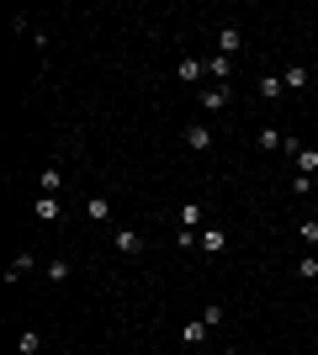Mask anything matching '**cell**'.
I'll use <instances>...</instances> for the list:
<instances>
[{
  "label": "cell",
  "instance_id": "obj_9",
  "mask_svg": "<svg viewBox=\"0 0 318 355\" xmlns=\"http://www.w3.org/2000/svg\"><path fill=\"white\" fill-rule=\"evenodd\" d=\"M32 218H37V223H59L64 218L59 196H37V202H32Z\"/></svg>",
  "mask_w": 318,
  "mask_h": 355
},
{
  "label": "cell",
  "instance_id": "obj_4",
  "mask_svg": "<svg viewBox=\"0 0 318 355\" xmlns=\"http://www.w3.org/2000/svg\"><path fill=\"white\" fill-rule=\"evenodd\" d=\"M112 244H117V254H127V260H133V254H143V234H138V228H117V234H112Z\"/></svg>",
  "mask_w": 318,
  "mask_h": 355
},
{
  "label": "cell",
  "instance_id": "obj_10",
  "mask_svg": "<svg viewBox=\"0 0 318 355\" xmlns=\"http://www.w3.org/2000/svg\"><path fill=\"white\" fill-rule=\"evenodd\" d=\"M197 244H202V254H223V250H228L223 228H202V234H197Z\"/></svg>",
  "mask_w": 318,
  "mask_h": 355
},
{
  "label": "cell",
  "instance_id": "obj_19",
  "mask_svg": "<svg viewBox=\"0 0 318 355\" xmlns=\"http://www.w3.org/2000/svg\"><path fill=\"white\" fill-rule=\"evenodd\" d=\"M260 148H265V154H271V148H287V133H276V128H260V138H255Z\"/></svg>",
  "mask_w": 318,
  "mask_h": 355
},
{
  "label": "cell",
  "instance_id": "obj_6",
  "mask_svg": "<svg viewBox=\"0 0 318 355\" xmlns=\"http://www.w3.org/2000/svg\"><path fill=\"white\" fill-rule=\"evenodd\" d=\"M85 218H91V223H101V228H106V223H112V196H106V191L85 196Z\"/></svg>",
  "mask_w": 318,
  "mask_h": 355
},
{
  "label": "cell",
  "instance_id": "obj_12",
  "mask_svg": "<svg viewBox=\"0 0 318 355\" xmlns=\"http://www.w3.org/2000/svg\"><path fill=\"white\" fill-rule=\"evenodd\" d=\"M37 186H43V196H59V186H64L59 164H43V170H37Z\"/></svg>",
  "mask_w": 318,
  "mask_h": 355
},
{
  "label": "cell",
  "instance_id": "obj_18",
  "mask_svg": "<svg viewBox=\"0 0 318 355\" xmlns=\"http://www.w3.org/2000/svg\"><path fill=\"white\" fill-rule=\"evenodd\" d=\"M297 239H303L308 254H313V250H318V218H303V223H297Z\"/></svg>",
  "mask_w": 318,
  "mask_h": 355
},
{
  "label": "cell",
  "instance_id": "obj_21",
  "mask_svg": "<svg viewBox=\"0 0 318 355\" xmlns=\"http://www.w3.org/2000/svg\"><path fill=\"white\" fill-rule=\"evenodd\" d=\"M197 318H202V324H207V329H223V308H218V302H207V308H202Z\"/></svg>",
  "mask_w": 318,
  "mask_h": 355
},
{
  "label": "cell",
  "instance_id": "obj_8",
  "mask_svg": "<svg viewBox=\"0 0 318 355\" xmlns=\"http://www.w3.org/2000/svg\"><path fill=\"white\" fill-rule=\"evenodd\" d=\"M175 74H181V85H202V80H207V59H181Z\"/></svg>",
  "mask_w": 318,
  "mask_h": 355
},
{
  "label": "cell",
  "instance_id": "obj_3",
  "mask_svg": "<svg viewBox=\"0 0 318 355\" xmlns=\"http://www.w3.org/2000/svg\"><path fill=\"white\" fill-rule=\"evenodd\" d=\"M181 144L191 148V154H207V148L218 144V138H212V128H207V122H186V133H181Z\"/></svg>",
  "mask_w": 318,
  "mask_h": 355
},
{
  "label": "cell",
  "instance_id": "obj_14",
  "mask_svg": "<svg viewBox=\"0 0 318 355\" xmlns=\"http://www.w3.org/2000/svg\"><path fill=\"white\" fill-rule=\"evenodd\" d=\"M281 85L287 90H308V69L303 64H287V69H281Z\"/></svg>",
  "mask_w": 318,
  "mask_h": 355
},
{
  "label": "cell",
  "instance_id": "obj_23",
  "mask_svg": "<svg viewBox=\"0 0 318 355\" xmlns=\"http://www.w3.org/2000/svg\"><path fill=\"white\" fill-rule=\"evenodd\" d=\"M223 355H239V350H223Z\"/></svg>",
  "mask_w": 318,
  "mask_h": 355
},
{
  "label": "cell",
  "instance_id": "obj_13",
  "mask_svg": "<svg viewBox=\"0 0 318 355\" xmlns=\"http://www.w3.org/2000/svg\"><path fill=\"white\" fill-rule=\"evenodd\" d=\"M32 266H37V260H32V254L21 250V254H16V260H11V270H6V286H16V282H21V276H27Z\"/></svg>",
  "mask_w": 318,
  "mask_h": 355
},
{
  "label": "cell",
  "instance_id": "obj_20",
  "mask_svg": "<svg viewBox=\"0 0 318 355\" xmlns=\"http://www.w3.org/2000/svg\"><path fill=\"white\" fill-rule=\"evenodd\" d=\"M16 350H21V355H37V350H43V334H37V329H27V334L16 340Z\"/></svg>",
  "mask_w": 318,
  "mask_h": 355
},
{
  "label": "cell",
  "instance_id": "obj_11",
  "mask_svg": "<svg viewBox=\"0 0 318 355\" xmlns=\"http://www.w3.org/2000/svg\"><path fill=\"white\" fill-rule=\"evenodd\" d=\"M228 74H233V59L212 53V59H207V80H212V85H228Z\"/></svg>",
  "mask_w": 318,
  "mask_h": 355
},
{
  "label": "cell",
  "instance_id": "obj_1",
  "mask_svg": "<svg viewBox=\"0 0 318 355\" xmlns=\"http://www.w3.org/2000/svg\"><path fill=\"white\" fill-rule=\"evenodd\" d=\"M287 154H292V164H297V175H308V180L318 175V148H313V144H303V138H287Z\"/></svg>",
  "mask_w": 318,
  "mask_h": 355
},
{
  "label": "cell",
  "instance_id": "obj_16",
  "mask_svg": "<svg viewBox=\"0 0 318 355\" xmlns=\"http://www.w3.org/2000/svg\"><path fill=\"white\" fill-rule=\"evenodd\" d=\"M43 276H48V286L69 282V260H59V254H53V260H48V266H43Z\"/></svg>",
  "mask_w": 318,
  "mask_h": 355
},
{
  "label": "cell",
  "instance_id": "obj_17",
  "mask_svg": "<svg viewBox=\"0 0 318 355\" xmlns=\"http://www.w3.org/2000/svg\"><path fill=\"white\" fill-rule=\"evenodd\" d=\"M260 96H265V101H276V96H287V85H281V74H260Z\"/></svg>",
  "mask_w": 318,
  "mask_h": 355
},
{
  "label": "cell",
  "instance_id": "obj_2",
  "mask_svg": "<svg viewBox=\"0 0 318 355\" xmlns=\"http://www.w3.org/2000/svg\"><path fill=\"white\" fill-rule=\"evenodd\" d=\"M228 101H233V90H228V85H202V96H197V106L207 112V117H218Z\"/></svg>",
  "mask_w": 318,
  "mask_h": 355
},
{
  "label": "cell",
  "instance_id": "obj_15",
  "mask_svg": "<svg viewBox=\"0 0 318 355\" xmlns=\"http://www.w3.org/2000/svg\"><path fill=\"white\" fill-rule=\"evenodd\" d=\"M181 228L202 234V202H181Z\"/></svg>",
  "mask_w": 318,
  "mask_h": 355
},
{
  "label": "cell",
  "instance_id": "obj_22",
  "mask_svg": "<svg viewBox=\"0 0 318 355\" xmlns=\"http://www.w3.org/2000/svg\"><path fill=\"white\" fill-rule=\"evenodd\" d=\"M297 276H303V282H318V254H303V260H297Z\"/></svg>",
  "mask_w": 318,
  "mask_h": 355
},
{
  "label": "cell",
  "instance_id": "obj_7",
  "mask_svg": "<svg viewBox=\"0 0 318 355\" xmlns=\"http://www.w3.org/2000/svg\"><path fill=\"white\" fill-rule=\"evenodd\" d=\"M239 48H244V27H233V21H228V27L218 32V53H223V59H233Z\"/></svg>",
  "mask_w": 318,
  "mask_h": 355
},
{
  "label": "cell",
  "instance_id": "obj_5",
  "mask_svg": "<svg viewBox=\"0 0 318 355\" xmlns=\"http://www.w3.org/2000/svg\"><path fill=\"white\" fill-rule=\"evenodd\" d=\"M207 334H212V329L202 324V318H186V324H181V345H186V350H202V345H207Z\"/></svg>",
  "mask_w": 318,
  "mask_h": 355
}]
</instances>
